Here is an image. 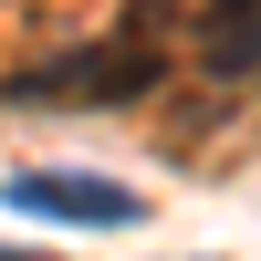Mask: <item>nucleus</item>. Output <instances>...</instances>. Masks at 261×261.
Masks as SVG:
<instances>
[{
	"label": "nucleus",
	"mask_w": 261,
	"mask_h": 261,
	"mask_svg": "<svg viewBox=\"0 0 261 261\" xmlns=\"http://www.w3.org/2000/svg\"><path fill=\"white\" fill-rule=\"evenodd\" d=\"M157 42H94V53H73V63H42V73H21L11 94L21 105H42V94H105V105H125V94H157Z\"/></svg>",
	"instance_id": "f03ea898"
},
{
	"label": "nucleus",
	"mask_w": 261,
	"mask_h": 261,
	"mask_svg": "<svg viewBox=\"0 0 261 261\" xmlns=\"http://www.w3.org/2000/svg\"><path fill=\"white\" fill-rule=\"evenodd\" d=\"M0 261H42V251H0Z\"/></svg>",
	"instance_id": "20e7f679"
},
{
	"label": "nucleus",
	"mask_w": 261,
	"mask_h": 261,
	"mask_svg": "<svg viewBox=\"0 0 261 261\" xmlns=\"http://www.w3.org/2000/svg\"><path fill=\"white\" fill-rule=\"evenodd\" d=\"M0 209H32L53 230H125L146 199L125 178H94V167H11L0 178Z\"/></svg>",
	"instance_id": "f257e3e1"
},
{
	"label": "nucleus",
	"mask_w": 261,
	"mask_h": 261,
	"mask_svg": "<svg viewBox=\"0 0 261 261\" xmlns=\"http://www.w3.org/2000/svg\"><path fill=\"white\" fill-rule=\"evenodd\" d=\"M199 63L209 73H261V0H199Z\"/></svg>",
	"instance_id": "7ed1b4c3"
}]
</instances>
